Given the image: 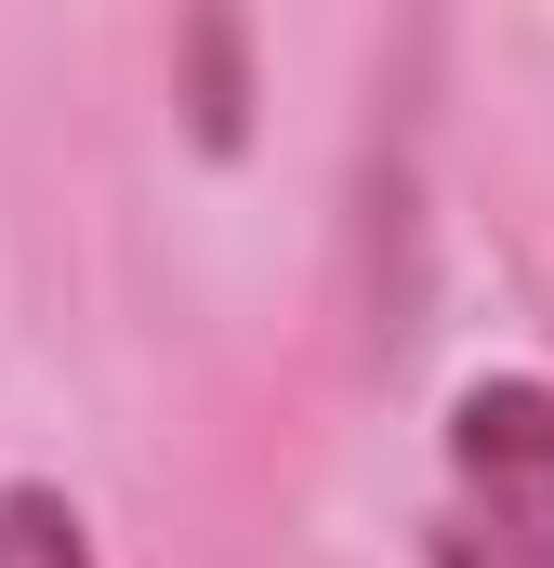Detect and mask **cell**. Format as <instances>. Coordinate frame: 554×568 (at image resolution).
Segmentation results:
<instances>
[{
  "label": "cell",
  "mask_w": 554,
  "mask_h": 568,
  "mask_svg": "<svg viewBox=\"0 0 554 568\" xmlns=\"http://www.w3.org/2000/svg\"><path fill=\"white\" fill-rule=\"evenodd\" d=\"M435 568H554V384L475 371L435 424Z\"/></svg>",
  "instance_id": "cell-1"
},
{
  "label": "cell",
  "mask_w": 554,
  "mask_h": 568,
  "mask_svg": "<svg viewBox=\"0 0 554 568\" xmlns=\"http://www.w3.org/2000/svg\"><path fill=\"white\" fill-rule=\"evenodd\" d=\"M0 568H93L80 503H66V489H40V476H13V489H0Z\"/></svg>",
  "instance_id": "cell-2"
}]
</instances>
